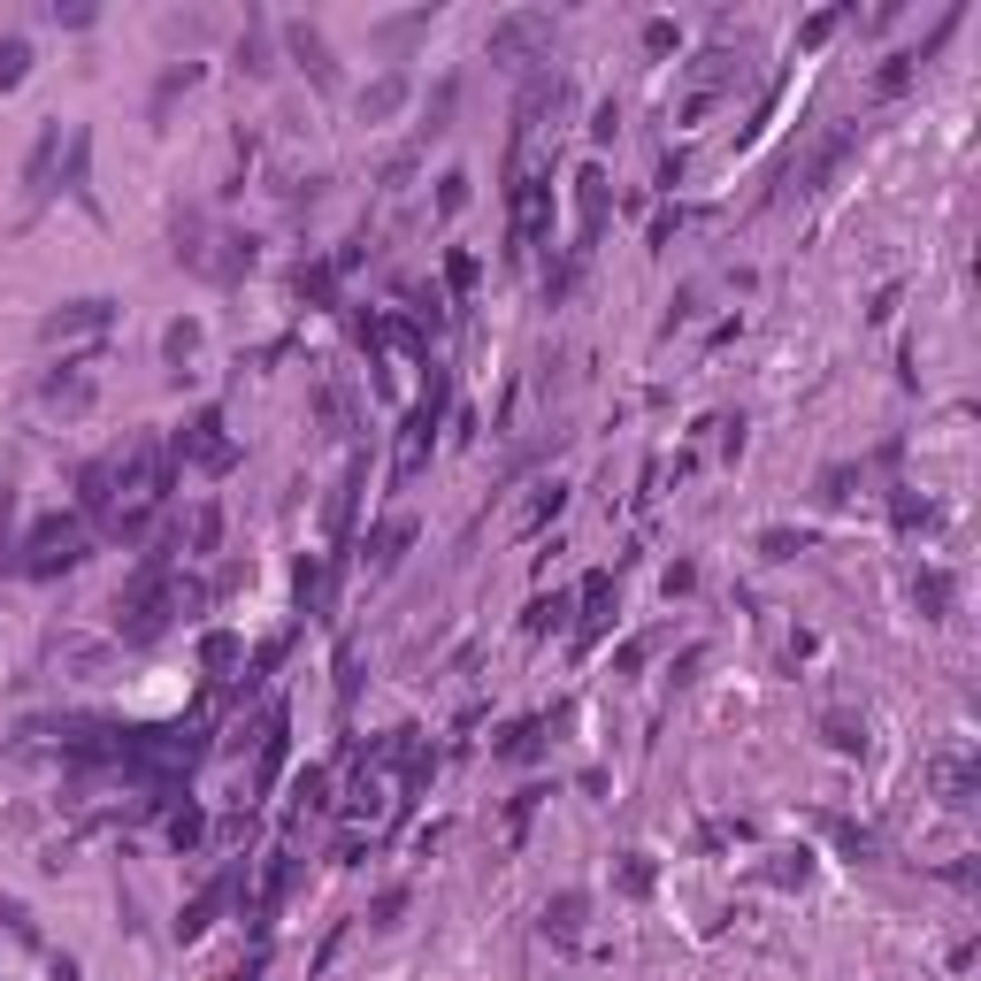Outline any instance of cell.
Returning a JSON list of instances; mask_svg holds the SVG:
<instances>
[{
    "label": "cell",
    "instance_id": "obj_1",
    "mask_svg": "<svg viewBox=\"0 0 981 981\" xmlns=\"http://www.w3.org/2000/svg\"><path fill=\"white\" fill-rule=\"evenodd\" d=\"M77 560H85V529L77 522H39L16 568H23V576H55V568H77Z\"/></svg>",
    "mask_w": 981,
    "mask_h": 981
},
{
    "label": "cell",
    "instance_id": "obj_2",
    "mask_svg": "<svg viewBox=\"0 0 981 981\" xmlns=\"http://www.w3.org/2000/svg\"><path fill=\"white\" fill-rule=\"evenodd\" d=\"M537 47H552V16H545V8H514V16L491 23V55H499V62H522Z\"/></svg>",
    "mask_w": 981,
    "mask_h": 981
},
{
    "label": "cell",
    "instance_id": "obj_3",
    "mask_svg": "<svg viewBox=\"0 0 981 981\" xmlns=\"http://www.w3.org/2000/svg\"><path fill=\"white\" fill-rule=\"evenodd\" d=\"M108 323H116V300H100V292H92V300L55 307V315L39 323V337H47V345H62V337H92V330H108Z\"/></svg>",
    "mask_w": 981,
    "mask_h": 981
},
{
    "label": "cell",
    "instance_id": "obj_4",
    "mask_svg": "<svg viewBox=\"0 0 981 981\" xmlns=\"http://www.w3.org/2000/svg\"><path fill=\"white\" fill-rule=\"evenodd\" d=\"M177 453L193 460V468H215V475L238 460V453H230V438H223V414H215V406H207V414H193V430L177 438Z\"/></svg>",
    "mask_w": 981,
    "mask_h": 981
},
{
    "label": "cell",
    "instance_id": "obj_5",
    "mask_svg": "<svg viewBox=\"0 0 981 981\" xmlns=\"http://www.w3.org/2000/svg\"><path fill=\"white\" fill-rule=\"evenodd\" d=\"M55 154H62V124H47L39 146H31V161H23V193H31V207L55 193Z\"/></svg>",
    "mask_w": 981,
    "mask_h": 981
},
{
    "label": "cell",
    "instance_id": "obj_6",
    "mask_svg": "<svg viewBox=\"0 0 981 981\" xmlns=\"http://www.w3.org/2000/svg\"><path fill=\"white\" fill-rule=\"evenodd\" d=\"M284 47H292V55H300V62H307V77H315V85H337V69H330V47H323V31H307V23H292V31H284Z\"/></svg>",
    "mask_w": 981,
    "mask_h": 981
},
{
    "label": "cell",
    "instance_id": "obj_7",
    "mask_svg": "<svg viewBox=\"0 0 981 981\" xmlns=\"http://www.w3.org/2000/svg\"><path fill=\"white\" fill-rule=\"evenodd\" d=\"M583 913H590V897H583V890H560V897L545 905V935L576 943V935H583Z\"/></svg>",
    "mask_w": 981,
    "mask_h": 981
},
{
    "label": "cell",
    "instance_id": "obj_8",
    "mask_svg": "<svg viewBox=\"0 0 981 981\" xmlns=\"http://www.w3.org/2000/svg\"><path fill=\"white\" fill-rule=\"evenodd\" d=\"M39 399H47V406H69V414H77V406H92V376H85V369H55V376L39 384Z\"/></svg>",
    "mask_w": 981,
    "mask_h": 981
},
{
    "label": "cell",
    "instance_id": "obj_9",
    "mask_svg": "<svg viewBox=\"0 0 981 981\" xmlns=\"http://www.w3.org/2000/svg\"><path fill=\"white\" fill-rule=\"evenodd\" d=\"M85 169H92V138L69 131V199H77V207H92V185H85ZM92 215H100V207H92Z\"/></svg>",
    "mask_w": 981,
    "mask_h": 981
},
{
    "label": "cell",
    "instance_id": "obj_10",
    "mask_svg": "<svg viewBox=\"0 0 981 981\" xmlns=\"http://www.w3.org/2000/svg\"><path fill=\"white\" fill-rule=\"evenodd\" d=\"M913 598H920V614H928V621H943V614H951V576H943V568H920Z\"/></svg>",
    "mask_w": 981,
    "mask_h": 981
},
{
    "label": "cell",
    "instance_id": "obj_11",
    "mask_svg": "<svg viewBox=\"0 0 981 981\" xmlns=\"http://www.w3.org/2000/svg\"><path fill=\"white\" fill-rule=\"evenodd\" d=\"M399 100H406V77H376V85L361 92V116H369V124H384Z\"/></svg>",
    "mask_w": 981,
    "mask_h": 981
},
{
    "label": "cell",
    "instance_id": "obj_12",
    "mask_svg": "<svg viewBox=\"0 0 981 981\" xmlns=\"http://www.w3.org/2000/svg\"><path fill=\"white\" fill-rule=\"evenodd\" d=\"M23 69H31V39H23V31H8V39H0V92H16V85H23Z\"/></svg>",
    "mask_w": 981,
    "mask_h": 981
},
{
    "label": "cell",
    "instance_id": "obj_13",
    "mask_svg": "<svg viewBox=\"0 0 981 981\" xmlns=\"http://www.w3.org/2000/svg\"><path fill=\"white\" fill-rule=\"evenodd\" d=\"M576 185H583V238H598V230H606V177H598V169H583V177H576Z\"/></svg>",
    "mask_w": 981,
    "mask_h": 981
},
{
    "label": "cell",
    "instance_id": "obj_14",
    "mask_svg": "<svg viewBox=\"0 0 981 981\" xmlns=\"http://www.w3.org/2000/svg\"><path fill=\"white\" fill-rule=\"evenodd\" d=\"M77 491H85V507H92V514H100V507H108V499H116V460H92V468H85V475H77Z\"/></svg>",
    "mask_w": 981,
    "mask_h": 981
},
{
    "label": "cell",
    "instance_id": "obj_15",
    "mask_svg": "<svg viewBox=\"0 0 981 981\" xmlns=\"http://www.w3.org/2000/svg\"><path fill=\"white\" fill-rule=\"evenodd\" d=\"M913 69H920V55H890V69H874V92H882V100H897V92L913 85Z\"/></svg>",
    "mask_w": 981,
    "mask_h": 981
},
{
    "label": "cell",
    "instance_id": "obj_16",
    "mask_svg": "<svg viewBox=\"0 0 981 981\" xmlns=\"http://www.w3.org/2000/svg\"><path fill=\"white\" fill-rule=\"evenodd\" d=\"M185 85H199V62H177V69H169V77H161V85H154V124L169 116V100H177Z\"/></svg>",
    "mask_w": 981,
    "mask_h": 981
},
{
    "label": "cell",
    "instance_id": "obj_17",
    "mask_svg": "<svg viewBox=\"0 0 981 981\" xmlns=\"http://www.w3.org/2000/svg\"><path fill=\"white\" fill-rule=\"evenodd\" d=\"M406 537H414V522H406V514H399V522H384V529H376V545H369V552H376V568H392V560H399V545H406Z\"/></svg>",
    "mask_w": 981,
    "mask_h": 981
},
{
    "label": "cell",
    "instance_id": "obj_18",
    "mask_svg": "<svg viewBox=\"0 0 981 981\" xmlns=\"http://www.w3.org/2000/svg\"><path fill=\"white\" fill-rule=\"evenodd\" d=\"M161 353H169V361L185 369V361L199 353V323H169V337H161Z\"/></svg>",
    "mask_w": 981,
    "mask_h": 981
},
{
    "label": "cell",
    "instance_id": "obj_19",
    "mask_svg": "<svg viewBox=\"0 0 981 981\" xmlns=\"http://www.w3.org/2000/svg\"><path fill=\"white\" fill-rule=\"evenodd\" d=\"M821 728H828V744H836V752H859V744H866V720H851V714H828Z\"/></svg>",
    "mask_w": 981,
    "mask_h": 981
},
{
    "label": "cell",
    "instance_id": "obj_20",
    "mask_svg": "<svg viewBox=\"0 0 981 981\" xmlns=\"http://www.w3.org/2000/svg\"><path fill=\"white\" fill-rule=\"evenodd\" d=\"M453 100H460V77H438V92H430V131H445V116H453Z\"/></svg>",
    "mask_w": 981,
    "mask_h": 981
},
{
    "label": "cell",
    "instance_id": "obj_21",
    "mask_svg": "<svg viewBox=\"0 0 981 981\" xmlns=\"http://www.w3.org/2000/svg\"><path fill=\"white\" fill-rule=\"evenodd\" d=\"M621 890H629V897H653V859H637V851H629V866H621Z\"/></svg>",
    "mask_w": 981,
    "mask_h": 981
},
{
    "label": "cell",
    "instance_id": "obj_22",
    "mask_svg": "<svg viewBox=\"0 0 981 981\" xmlns=\"http://www.w3.org/2000/svg\"><path fill=\"white\" fill-rule=\"evenodd\" d=\"M821 499H828V507H844V499H851V468H844V460L821 468Z\"/></svg>",
    "mask_w": 981,
    "mask_h": 981
},
{
    "label": "cell",
    "instance_id": "obj_23",
    "mask_svg": "<svg viewBox=\"0 0 981 981\" xmlns=\"http://www.w3.org/2000/svg\"><path fill=\"white\" fill-rule=\"evenodd\" d=\"M215 537H223V507H199V522H193V545H199V552H207Z\"/></svg>",
    "mask_w": 981,
    "mask_h": 981
},
{
    "label": "cell",
    "instance_id": "obj_24",
    "mask_svg": "<svg viewBox=\"0 0 981 981\" xmlns=\"http://www.w3.org/2000/svg\"><path fill=\"white\" fill-rule=\"evenodd\" d=\"M438 207H445V215H460V207H468V177H460V169L445 177V193H438Z\"/></svg>",
    "mask_w": 981,
    "mask_h": 981
},
{
    "label": "cell",
    "instance_id": "obj_25",
    "mask_svg": "<svg viewBox=\"0 0 981 981\" xmlns=\"http://www.w3.org/2000/svg\"><path fill=\"white\" fill-rule=\"evenodd\" d=\"M399 913H406V890H384V897H376V928H392Z\"/></svg>",
    "mask_w": 981,
    "mask_h": 981
}]
</instances>
